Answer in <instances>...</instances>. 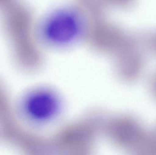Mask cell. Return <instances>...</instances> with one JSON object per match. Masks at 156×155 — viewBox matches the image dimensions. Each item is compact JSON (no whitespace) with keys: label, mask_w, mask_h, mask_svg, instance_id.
<instances>
[{"label":"cell","mask_w":156,"mask_h":155,"mask_svg":"<svg viewBox=\"0 0 156 155\" xmlns=\"http://www.w3.org/2000/svg\"><path fill=\"white\" fill-rule=\"evenodd\" d=\"M3 13L4 28L11 42L16 62L23 69L34 68L39 62V55L32 35L30 11L17 2Z\"/></svg>","instance_id":"6da1fadb"},{"label":"cell","mask_w":156,"mask_h":155,"mask_svg":"<svg viewBox=\"0 0 156 155\" xmlns=\"http://www.w3.org/2000/svg\"><path fill=\"white\" fill-rule=\"evenodd\" d=\"M15 112L9 94L0 82V137L19 150L35 151L38 140L23 126Z\"/></svg>","instance_id":"7a4b0ae2"},{"label":"cell","mask_w":156,"mask_h":155,"mask_svg":"<svg viewBox=\"0 0 156 155\" xmlns=\"http://www.w3.org/2000/svg\"><path fill=\"white\" fill-rule=\"evenodd\" d=\"M45 93H34L29 95L25 102V112L31 118L40 120L54 112L55 104L51 96Z\"/></svg>","instance_id":"3957f363"},{"label":"cell","mask_w":156,"mask_h":155,"mask_svg":"<svg viewBox=\"0 0 156 155\" xmlns=\"http://www.w3.org/2000/svg\"><path fill=\"white\" fill-rule=\"evenodd\" d=\"M16 3V0H0V10L4 12Z\"/></svg>","instance_id":"277c9868"},{"label":"cell","mask_w":156,"mask_h":155,"mask_svg":"<svg viewBox=\"0 0 156 155\" xmlns=\"http://www.w3.org/2000/svg\"><path fill=\"white\" fill-rule=\"evenodd\" d=\"M152 87L153 93L156 96V75L153 79V82H152Z\"/></svg>","instance_id":"5b68a950"},{"label":"cell","mask_w":156,"mask_h":155,"mask_svg":"<svg viewBox=\"0 0 156 155\" xmlns=\"http://www.w3.org/2000/svg\"><path fill=\"white\" fill-rule=\"evenodd\" d=\"M152 135H153V139H154V141L156 145V129L154 131L152 132Z\"/></svg>","instance_id":"8992f818"}]
</instances>
